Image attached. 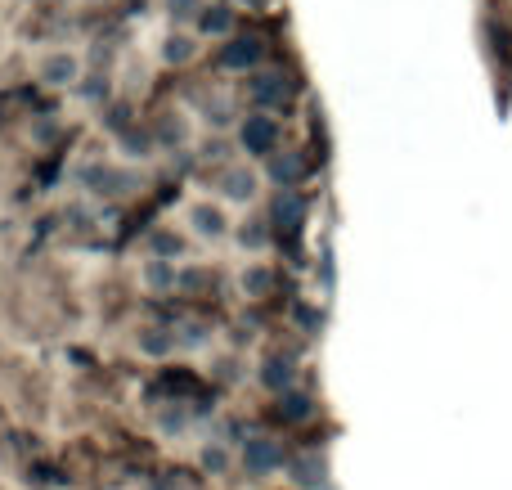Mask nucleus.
<instances>
[{
  "instance_id": "14",
  "label": "nucleus",
  "mask_w": 512,
  "mask_h": 490,
  "mask_svg": "<svg viewBox=\"0 0 512 490\" xmlns=\"http://www.w3.org/2000/svg\"><path fill=\"white\" fill-rule=\"evenodd\" d=\"M176 261H162V257H149L144 261V270H140V279H144V288L149 293H171L176 288Z\"/></svg>"
},
{
  "instance_id": "26",
  "label": "nucleus",
  "mask_w": 512,
  "mask_h": 490,
  "mask_svg": "<svg viewBox=\"0 0 512 490\" xmlns=\"http://www.w3.org/2000/svg\"><path fill=\"white\" fill-rule=\"evenodd\" d=\"M225 153H230V144H225V140H207V144H203V158H216V162H221Z\"/></svg>"
},
{
  "instance_id": "18",
  "label": "nucleus",
  "mask_w": 512,
  "mask_h": 490,
  "mask_svg": "<svg viewBox=\"0 0 512 490\" xmlns=\"http://www.w3.org/2000/svg\"><path fill=\"white\" fill-rule=\"evenodd\" d=\"M149 248H153V257L176 261L180 252H185V239H180V234H171V230H153L149 234Z\"/></svg>"
},
{
  "instance_id": "4",
  "label": "nucleus",
  "mask_w": 512,
  "mask_h": 490,
  "mask_svg": "<svg viewBox=\"0 0 512 490\" xmlns=\"http://www.w3.org/2000/svg\"><path fill=\"white\" fill-rule=\"evenodd\" d=\"M36 77H41L45 86H54V90L77 86V81H81V59L72 50H50L41 59V68H36Z\"/></svg>"
},
{
  "instance_id": "1",
  "label": "nucleus",
  "mask_w": 512,
  "mask_h": 490,
  "mask_svg": "<svg viewBox=\"0 0 512 490\" xmlns=\"http://www.w3.org/2000/svg\"><path fill=\"white\" fill-rule=\"evenodd\" d=\"M248 99L256 104V113H274L292 99V77L288 72H256L248 81Z\"/></svg>"
},
{
  "instance_id": "8",
  "label": "nucleus",
  "mask_w": 512,
  "mask_h": 490,
  "mask_svg": "<svg viewBox=\"0 0 512 490\" xmlns=\"http://www.w3.org/2000/svg\"><path fill=\"white\" fill-rule=\"evenodd\" d=\"M265 176H270L279 189L301 185V176H306V158H301V149H274L270 158H265Z\"/></svg>"
},
{
  "instance_id": "13",
  "label": "nucleus",
  "mask_w": 512,
  "mask_h": 490,
  "mask_svg": "<svg viewBox=\"0 0 512 490\" xmlns=\"http://www.w3.org/2000/svg\"><path fill=\"white\" fill-rule=\"evenodd\" d=\"M194 54H198V36L194 32H171L167 41H162L158 59L167 63V68H185V63H194Z\"/></svg>"
},
{
  "instance_id": "27",
  "label": "nucleus",
  "mask_w": 512,
  "mask_h": 490,
  "mask_svg": "<svg viewBox=\"0 0 512 490\" xmlns=\"http://www.w3.org/2000/svg\"><path fill=\"white\" fill-rule=\"evenodd\" d=\"M243 5H265V0H243Z\"/></svg>"
},
{
  "instance_id": "24",
  "label": "nucleus",
  "mask_w": 512,
  "mask_h": 490,
  "mask_svg": "<svg viewBox=\"0 0 512 490\" xmlns=\"http://www.w3.org/2000/svg\"><path fill=\"white\" fill-rule=\"evenodd\" d=\"M122 144L131 149V158H149V149H153L149 135H144V131H131V126L122 131Z\"/></svg>"
},
{
  "instance_id": "16",
  "label": "nucleus",
  "mask_w": 512,
  "mask_h": 490,
  "mask_svg": "<svg viewBox=\"0 0 512 490\" xmlns=\"http://www.w3.org/2000/svg\"><path fill=\"white\" fill-rule=\"evenodd\" d=\"M239 288H243V297H265V293H270V288H274L270 266H261V261H252V266L239 275Z\"/></svg>"
},
{
  "instance_id": "9",
  "label": "nucleus",
  "mask_w": 512,
  "mask_h": 490,
  "mask_svg": "<svg viewBox=\"0 0 512 490\" xmlns=\"http://www.w3.org/2000/svg\"><path fill=\"white\" fill-rule=\"evenodd\" d=\"M185 221L194 225V234L198 239H225L230 234V216H225V207H216V203H189V212H185Z\"/></svg>"
},
{
  "instance_id": "23",
  "label": "nucleus",
  "mask_w": 512,
  "mask_h": 490,
  "mask_svg": "<svg viewBox=\"0 0 512 490\" xmlns=\"http://www.w3.org/2000/svg\"><path fill=\"white\" fill-rule=\"evenodd\" d=\"M176 347H207V324H180Z\"/></svg>"
},
{
  "instance_id": "22",
  "label": "nucleus",
  "mask_w": 512,
  "mask_h": 490,
  "mask_svg": "<svg viewBox=\"0 0 512 490\" xmlns=\"http://www.w3.org/2000/svg\"><path fill=\"white\" fill-rule=\"evenodd\" d=\"M239 243H243L248 252H261V248H265V225H261V221H243V225H239Z\"/></svg>"
},
{
  "instance_id": "21",
  "label": "nucleus",
  "mask_w": 512,
  "mask_h": 490,
  "mask_svg": "<svg viewBox=\"0 0 512 490\" xmlns=\"http://www.w3.org/2000/svg\"><path fill=\"white\" fill-rule=\"evenodd\" d=\"M185 135H189V126H185V117L180 113H167L158 122V140L162 144H185Z\"/></svg>"
},
{
  "instance_id": "12",
  "label": "nucleus",
  "mask_w": 512,
  "mask_h": 490,
  "mask_svg": "<svg viewBox=\"0 0 512 490\" xmlns=\"http://www.w3.org/2000/svg\"><path fill=\"white\" fill-rule=\"evenodd\" d=\"M230 32H234L230 0H212V5H203V14H198V36H225V41H230Z\"/></svg>"
},
{
  "instance_id": "10",
  "label": "nucleus",
  "mask_w": 512,
  "mask_h": 490,
  "mask_svg": "<svg viewBox=\"0 0 512 490\" xmlns=\"http://www.w3.org/2000/svg\"><path fill=\"white\" fill-rule=\"evenodd\" d=\"M301 221H306V198L297 189H279L270 198V225L274 230H301Z\"/></svg>"
},
{
  "instance_id": "7",
  "label": "nucleus",
  "mask_w": 512,
  "mask_h": 490,
  "mask_svg": "<svg viewBox=\"0 0 512 490\" xmlns=\"http://www.w3.org/2000/svg\"><path fill=\"white\" fill-rule=\"evenodd\" d=\"M216 189H221V198H230V203L243 207L261 194V176H256L252 167H225L221 180H216Z\"/></svg>"
},
{
  "instance_id": "17",
  "label": "nucleus",
  "mask_w": 512,
  "mask_h": 490,
  "mask_svg": "<svg viewBox=\"0 0 512 490\" xmlns=\"http://www.w3.org/2000/svg\"><path fill=\"white\" fill-rule=\"evenodd\" d=\"M198 464H203V473L225 477V473H230V450H225L221 441H207V446L198 450Z\"/></svg>"
},
{
  "instance_id": "15",
  "label": "nucleus",
  "mask_w": 512,
  "mask_h": 490,
  "mask_svg": "<svg viewBox=\"0 0 512 490\" xmlns=\"http://www.w3.org/2000/svg\"><path fill=\"white\" fill-rule=\"evenodd\" d=\"M135 347H140V356H149V360H167L171 351H176V333L171 329H140L135 333Z\"/></svg>"
},
{
  "instance_id": "11",
  "label": "nucleus",
  "mask_w": 512,
  "mask_h": 490,
  "mask_svg": "<svg viewBox=\"0 0 512 490\" xmlns=\"http://www.w3.org/2000/svg\"><path fill=\"white\" fill-rule=\"evenodd\" d=\"M256 378H261V387H265V392H274V396H288L292 387H297V365H292L288 356H270V360H265V365H261V374H256Z\"/></svg>"
},
{
  "instance_id": "20",
  "label": "nucleus",
  "mask_w": 512,
  "mask_h": 490,
  "mask_svg": "<svg viewBox=\"0 0 512 490\" xmlns=\"http://www.w3.org/2000/svg\"><path fill=\"white\" fill-rule=\"evenodd\" d=\"M203 5H207V0H162V9H167L171 23H198Z\"/></svg>"
},
{
  "instance_id": "3",
  "label": "nucleus",
  "mask_w": 512,
  "mask_h": 490,
  "mask_svg": "<svg viewBox=\"0 0 512 490\" xmlns=\"http://www.w3.org/2000/svg\"><path fill=\"white\" fill-rule=\"evenodd\" d=\"M81 185H86L90 194L117 198V194H131V189H135V176H131V171L104 167V162H90V167H81Z\"/></svg>"
},
{
  "instance_id": "25",
  "label": "nucleus",
  "mask_w": 512,
  "mask_h": 490,
  "mask_svg": "<svg viewBox=\"0 0 512 490\" xmlns=\"http://www.w3.org/2000/svg\"><path fill=\"white\" fill-rule=\"evenodd\" d=\"M297 486H319V459H306V464H297V477H292Z\"/></svg>"
},
{
  "instance_id": "5",
  "label": "nucleus",
  "mask_w": 512,
  "mask_h": 490,
  "mask_svg": "<svg viewBox=\"0 0 512 490\" xmlns=\"http://www.w3.org/2000/svg\"><path fill=\"white\" fill-rule=\"evenodd\" d=\"M243 468H248L252 477H270L283 468V446L270 437H252L243 441Z\"/></svg>"
},
{
  "instance_id": "6",
  "label": "nucleus",
  "mask_w": 512,
  "mask_h": 490,
  "mask_svg": "<svg viewBox=\"0 0 512 490\" xmlns=\"http://www.w3.org/2000/svg\"><path fill=\"white\" fill-rule=\"evenodd\" d=\"M261 59H265L261 36H230V41L221 45V68H230V72H248Z\"/></svg>"
},
{
  "instance_id": "19",
  "label": "nucleus",
  "mask_w": 512,
  "mask_h": 490,
  "mask_svg": "<svg viewBox=\"0 0 512 490\" xmlns=\"http://www.w3.org/2000/svg\"><path fill=\"white\" fill-rule=\"evenodd\" d=\"M274 414H279L283 423H301V419H310V414H315V405H310V396L288 392V396L279 401V410H274Z\"/></svg>"
},
{
  "instance_id": "2",
  "label": "nucleus",
  "mask_w": 512,
  "mask_h": 490,
  "mask_svg": "<svg viewBox=\"0 0 512 490\" xmlns=\"http://www.w3.org/2000/svg\"><path fill=\"white\" fill-rule=\"evenodd\" d=\"M239 144L248 153H256V158H270L274 149H279V122H274L270 113H252V117H243V126H239Z\"/></svg>"
}]
</instances>
